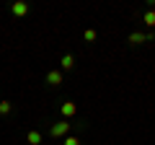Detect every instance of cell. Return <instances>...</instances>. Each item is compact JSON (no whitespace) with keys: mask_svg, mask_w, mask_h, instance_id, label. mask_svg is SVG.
<instances>
[{"mask_svg":"<svg viewBox=\"0 0 155 145\" xmlns=\"http://www.w3.org/2000/svg\"><path fill=\"white\" fill-rule=\"evenodd\" d=\"M60 114L70 122L72 117H78V104H75V101H62V104H60Z\"/></svg>","mask_w":155,"mask_h":145,"instance_id":"obj_4","label":"cell"},{"mask_svg":"<svg viewBox=\"0 0 155 145\" xmlns=\"http://www.w3.org/2000/svg\"><path fill=\"white\" fill-rule=\"evenodd\" d=\"M44 83L49 86V88H60L62 83H65V75H62V70H49L44 75Z\"/></svg>","mask_w":155,"mask_h":145,"instance_id":"obj_2","label":"cell"},{"mask_svg":"<svg viewBox=\"0 0 155 145\" xmlns=\"http://www.w3.org/2000/svg\"><path fill=\"white\" fill-rule=\"evenodd\" d=\"M83 39L88 42V44H93V42L98 39V31H96V29H85V31H83Z\"/></svg>","mask_w":155,"mask_h":145,"instance_id":"obj_9","label":"cell"},{"mask_svg":"<svg viewBox=\"0 0 155 145\" xmlns=\"http://www.w3.org/2000/svg\"><path fill=\"white\" fill-rule=\"evenodd\" d=\"M62 145H80V140H78V135H67Z\"/></svg>","mask_w":155,"mask_h":145,"instance_id":"obj_11","label":"cell"},{"mask_svg":"<svg viewBox=\"0 0 155 145\" xmlns=\"http://www.w3.org/2000/svg\"><path fill=\"white\" fill-rule=\"evenodd\" d=\"M72 127H75L72 122H67V119H60V122H52L47 130H49V135H52V137H57V140H60V137H67V132H70Z\"/></svg>","mask_w":155,"mask_h":145,"instance_id":"obj_1","label":"cell"},{"mask_svg":"<svg viewBox=\"0 0 155 145\" xmlns=\"http://www.w3.org/2000/svg\"><path fill=\"white\" fill-rule=\"evenodd\" d=\"M142 23H145V26H150V29L155 26V3H153V0L147 3V11L142 13Z\"/></svg>","mask_w":155,"mask_h":145,"instance_id":"obj_6","label":"cell"},{"mask_svg":"<svg viewBox=\"0 0 155 145\" xmlns=\"http://www.w3.org/2000/svg\"><path fill=\"white\" fill-rule=\"evenodd\" d=\"M150 39H155V34H153V31H147V34H142V31H132V34L127 36V42H129L132 47L145 44V42H150Z\"/></svg>","mask_w":155,"mask_h":145,"instance_id":"obj_3","label":"cell"},{"mask_svg":"<svg viewBox=\"0 0 155 145\" xmlns=\"http://www.w3.org/2000/svg\"><path fill=\"white\" fill-rule=\"evenodd\" d=\"M13 112V104L11 101H0V117H8Z\"/></svg>","mask_w":155,"mask_h":145,"instance_id":"obj_10","label":"cell"},{"mask_svg":"<svg viewBox=\"0 0 155 145\" xmlns=\"http://www.w3.org/2000/svg\"><path fill=\"white\" fill-rule=\"evenodd\" d=\"M26 143L28 145H41V132H39V130H28L26 132Z\"/></svg>","mask_w":155,"mask_h":145,"instance_id":"obj_8","label":"cell"},{"mask_svg":"<svg viewBox=\"0 0 155 145\" xmlns=\"http://www.w3.org/2000/svg\"><path fill=\"white\" fill-rule=\"evenodd\" d=\"M72 67H75V57H72L70 52H65L62 60H60V70H72Z\"/></svg>","mask_w":155,"mask_h":145,"instance_id":"obj_7","label":"cell"},{"mask_svg":"<svg viewBox=\"0 0 155 145\" xmlns=\"http://www.w3.org/2000/svg\"><path fill=\"white\" fill-rule=\"evenodd\" d=\"M11 13H13L16 18L28 16V3H23V0H16V3H11Z\"/></svg>","mask_w":155,"mask_h":145,"instance_id":"obj_5","label":"cell"}]
</instances>
